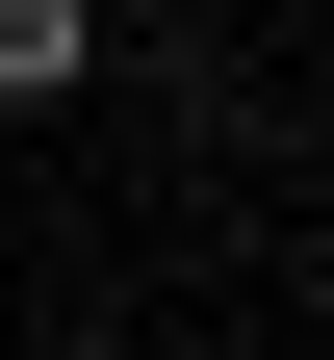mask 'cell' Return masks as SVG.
<instances>
[{
	"mask_svg": "<svg viewBox=\"0 0 334 360\" xmlns=\"http://www.w3.org/2000/svg\"><path fill=\"white\" fill-rule=\"evenodd\" d=\"M103 77V0H0V103H77Z\"/></svg>",
	"mask_w": 334,
	"mask_h": 360,
	"instance_id": "6da1fadb",
	"label": "cell"
}]
</instances>
